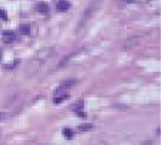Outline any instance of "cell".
<instances>
[{
	"label": "cell",
	"instance_id": "1",
	"mask_svg": "<svg viewBox=\"0 0 161 145\" xmlns=\"http://www.w3.org/2000/svg\"><path fill=\"white\" fill-rule=\"evenodd\" d=\"M77 82H78L77 79H66V80H62V82L60 83V85H59V88L56 89L55 93L59 94V93H61L62 90H66V89H68V88L75 87V85L77 84Z\"/></svg>",
	"mask_w": 161,
	"mask_h": 145
},
{
	"label": "cell",
	"instance_id": "2",
	"mask_svg": "<svg viewBox=\"0 0 161 145\" xmlns=\"http://www.w3.org/2000/svg\"><path fill=\"white\" fill-rule=\"evenodd\" d=\"M100 0H95V1H93L89 6H88L87 7V9H85V12H84V17L85 18H89V17H92V16H93V14L96 11V10H98L99 9V5H100Z\"/></svg>",
	"mask_w": 161,
	"mask_h": 145
},
{
	"label": "cell",
	"instance_id": "3",
	"mask_svg": "<svg viewBox=\"0 0 161 145\" xmlns=\"http://www.w3.org/2000/svg\"><path fill=\"white\" fill-rule=\"evenodd\" d=\"M15 39H16V34H15L14 31H4L3 32V40H4V43L10 44V43L15 42Z\"/></svg>",
	"mask_w": 161,
	"mask_h": 145
},
{
	"label": "cell",
	"instance_id": "4",
	"mask_svg": "<svg viewBox=\"0 0 161 145\" xmlns=\"http://www.w3.org/2000/svg\"><path fill=\"white\" fill-rule=\"evenodd\" d=\"M71 7V4L67 1V0H60V1L56 4V10L60 11V12H63V11H67Z\"/></svg>",
	"mask_w": 161,
	"mask_h": 145
},
{
	"label": "cell",
	"instance_id": "5",
	"mask_svg": "<svg viewBox=\"0 0 161 145\" xmlns=\"http://www.w3.org/2000/svg\"><path fill=\"white\" fill-rule=\"evenodd\" d=\"M37 10L39 12H42V14H45V12H48V10H49V6H48L46 3H38L37 4Z\"/></svg>",
	"mask_w": 161,
	"mask_h": 145
},
{
	"label": "cell",
	"instance_id": "6",
	"mask_svg": "<svg viewBox=\"0 0 161 145\" xmlns=\"http://www.w3.org/2000/svg\"><path fill=\"white\" fill-rule=\"evenodd\" d=\"M83 106H84V101L83 100H79V101H77L73 106H72V110H73L75 112H78V111H82V109H83Z\"/></svg>",
	"mask_w": 161,
	"mask_h": 145
},
{
	"label": "cell",
	"instance_id": "7",
	"mask_svg": "<svg viewBox=\"0 0 161 145\" xmlns=\"http://www.w3.org/2000/svg\"><path fill=\"white\" fill-rule=\"evenodd\" d=\"M62 134H63V136H65L66 139H72V138H73V131L70 129V128H63Z\"/></svg>",
	"mask_w": 161,
	"mask_h": 145
},
{
	"label": "cell",
	"instance_id": "8",
	"mask_svg": "<svg viewBox=\"0 0 161 145\" xmlns=\"http://www.w3.org/2000/svg\"><path fill=\"white\" fill-rule=\"evenodd\" d=\"M75 54L76 53H72V54H70V55H67V56H65V58H63L60 62H59V67H62V66H65L66 65V62L68 61V60H71L72 58H73V56H75Z\"/></svg>",
	"mask_w": 161,
	"mask_h": 145
},
{
	"label": "cell",
	"instance_id": "9",
	"mask_svg": "<svg viewBox=\"0 0 161 145\" xmlns=\"http://www.w3.org/2000/svg\"><path fill=\"white\" fill-rule=\"evenodd\" d=\"M20 32H21L23 36H28V34L31 33V26H28V25H22V26L20 27Z\"/></svg>",
	"mask_w": 161,
	"mask_h": 145
},
{
	"label": "cell",
	"instance_id": "10",
	"mask_svg": "<svg viewBox=\"0 0 161 145\" xmlns=\"http://www.w3.org/2000/svg\"><path fill=\"white\" fill-rule=\"evenodd\" d=\"M68 98V95H62V96H56L54 98V104H61L62 101H65Z\"/></svg>",
	"mask_w": 161,
	"mask_h": 145
},
{
	"label": "cell",
	"instance_id": "11",
	"mask_svg": "<svg viewBox=\"0 0 161 145\" xmlns=\"http://www.w3.org/2000/svg\"><path fill=\"white\" fill-rule=\"evenodd\" d=\"M93 129V126L92 124H85V126H79L78 127V131L79 132H88V131H90Z\"/></svg>",
	"mask_w": 161,
	"mask_h": 145
},
{
	"label": "cell",
	"instance_id": "12",
	"mask_svg": "<svg viewBox=\"0 0 161 145\" xmlns=\"http://www.w3.org/2000/svg\"><path fill=\"white\" fill-rule=\"evenodd\" d=\"M148 1H150V0H127V3H131V4H144Z\"/></svg>",
	"mask_w": 161,
	"mask_h": 145
},
{
	"label": "cell",
	"instance_id": "13",
	"mask_svg": "<svg viewBox=\"0 0 161 145\" xmlns=\"http://www.w3.org/2000/svg\"><path fill=\"white\" fill-rule=\"evenodd\" d=\"M0 20H4V21L7 20V12L5 10H0Z\"/></svg>",
	"mask_w": 161,
	"mask_h": 145
},
{
	"label": "cell",
	"instance_id": "14",
	"mask_svg": "<svg viewBox=\"0 0 161 145\" xmlns=\"http://www.w3.org/2000/svg\"><path fill=\"white\" fill-rule=\"evenodd\" d=\"M5 117V114H4V112H0V119H3Z\"/></svg>",
	"mask_w": 161,
	"mask_h": 145
},
{
	"label": "cell",
	"instance_id": "15",
	"mask_svg": "<svg viewBox=\"0 0 161 145\" xmlns=\"http://www.w3.org/2000/svg\"><path fill=\"white\" fill-rule=\"evenodd\" d=\"M0 59H1V50H0Z\"/></svg>",
	"mask_w": 161,
	"mask_h": 145
}]
</instances>
